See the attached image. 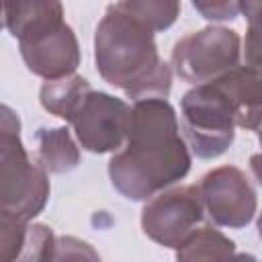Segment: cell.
<instances>
[{
	"instance_id": "cell-1",
	"label": "cell",
	"mask_w": 262,
	"mask_h": 262,
	"mask_svg": "<svg viewBox=\"0 0 262 262\" xmlns=\"http://www.w3.org/2000/svg\"><path fill=\"white\" fill-rule=\"evenodd\" d=\"M190 156L172 104L164 98L135 100L125 143L108 162L113 186L131 201H145L182 180Z\"/></svg>"
},
{
	"instance_id": "cell-2",
	"label": "cell",
	"mask_w": 262,
	"mask_h": 262,
	"mask_svg": "<svg viewBox=\"0 0 262 262\" xmlns=\"http://www.w3.org/2000/svg\"><path fill=\"white\" fill-rule=\"evenodd\" d=\"M260 70L237 66L227 74L199 84L182 100V129L192 154L211 160L221 156L235 137V125L260 129Z\"/></svg>"
},
{
	"instance_id": "cell-3",
	"label": "cell",
	"mask_w": 262,
	"mask_h": 262,
	"mask_svg": "<svg viewBox=\"0 0 262 262\" xmlns=\"http://www.w3.org/2000/svg\"><path fill=\"white\" fill-rule=\"evenodd\" d=\"M96 70L104 82L121 88L133 100L164 98L172 72L160 57L154 33L111 4L94 35Z\"/></svg>"
},
{
	"instance_id": "cell-4",
	"label": "cell",
	"mask_w": 262,
	"mask_h": 262,
	"mask_svg": "<svg viewBox=\"0 0 262 262\" xmlns=\"http://www.w3.org/2000/svg\"><path fill=\"white\" fill-rule=\"evenodd\" d=\"M47 199V174L29 158L20 133H0V213L29 223Z\"/></svg>"
},
{
	"instance_id": "cell-5",
	"label": "cell",
	"mask_w": 262,
	"mask_h": 262,
	"mask_svg": "<svg viewBox=\"0 0 262 262\" xmlns=\"http://www.w3.org/2000/svg\"><path fill=\"white\" fill-rule=\"evenodd\" d=\"M239 35L225 27H205L176 41L172 66L188 84L211 82L239 66Z\"/></svg>"
},
{
	"instance_id": "cell-6",
	"label": "cell",
	"mask_w": 262,
	"mask_h": 262,
	"mask_svg": "<svg viewBox=\"0 0 262 262\" xmlns=\"http://www.w3.org/2000/svg\"><path fill=\"white\" fill-rule=\"evenodd\" d=\"M203 203L196 184L174 186L154 194L141 211L143 233L160 246L178 250L203 221Z\"/></svg>"
},
{
	"instance_id": "cell-7",
	"label": "cell",
	"mask_w": 262,
	"mask_h": 262,
	"mask_svg": "<svg viewBox=\"0 0 262 262\" xmlns=\"http://www.w3.org/2000/svg\"><path fill=\"white\" fill-rule=\"evenodd\" d=\"M196 188L203 209L221 227H246L256 215V190L250 178L235 166H219L207 172Z\"/></svg>"
},
{
	"instance_id": "cell-8",
	"label": "cell",
	"mask_w": 262,
	"mask_h": 262,
	"mask_svg": "<svg viewBox=\"0 0 262 262\" xmlns=\"http://www.w3.org/2000/svg\"><path fill=\"white\" fill-rule=\"evenodd\" d=\"M131 106L106 92H90L72 125L80 145L92 154L119 151L129 129Z\"/></svg>"
},
{
	"instance_id": "cell-9",
	"label": "cell",
	"mask_w": 262,
	"mask_h": 262,
	"mask_svg": "<svg viewBox=\"0 0 262 262\" xmlns=\"http://www.w3.org/2000/svg\"><path fill=\"white\" fill-rule=\"evenodd\" d=\"M18 47L29 72L45 80L72 76L80 66L78 39L66 20L18 41Z\"/></svg>"
},
{
	"instance_id": "cell-10",
	"label": "cell",
	"mask_w": 262,
	"mask_h": 262,
	"mask_svg": "<svg viewBox=\"0 0 262 262\" xmlns=\"http://www.w3.org/2000/svg\"><path fill=\"white\" fill-rule=\"evenodd\" d=\"M176 262H258V260L252 254L237 252L235 244L213 225H201L176 250Z\"/></svg>"
},
{
	"instance_id": "cell-11",
	"label": "cell",
	"mask_w": 262,
	"mask_h": 262,
	"mask_svg": "<svg viewBox=\"0 0 262 262\" xmlns=\"http://www.w3.org/2000/svg\"><path fill=\"white\" fill-rule=\"evenodd\" d=\"M4 23L10 35L18 41L63 20V6L59 2H8L2 4Z\"/></svg>"
},
{
	"instance_id": "cell-12",
	"label": "cell",
	"mask_w": 262,
	"mask_h": 262,
	"mask_svg": "<svg viewBox=\"0 0 262 262\" xmlns=\"http://www.w3.org/2000/svg\"><path fill=\"white\" fill-rule=\"evenodd\" d=\"M90 92L92 88L88 80L78 74H72L57 80H45L39 92V100L47 113L72 123Z\"/></svg>"
},
{
	"instance_id": "cell-13",
	"label": "cell",
	"mask_w": 262,
	"mask_h": 262,
	"mask_svg": "<svg viewBox=\"0 0 262 262\" xmlns=\"http://www.w3.org/2000/svg\"><path fill=\"white\" fill-rule=\"evenodd\" d=\"M37 139V164L45 174H63L80 164V149L70 135L68 127H41Z\"/></svg>"
},
{
	"instance_id": "cell-14",
	"label": "cell",
	"mask_w": 262,
	"mask_h": 262,
	"mask_svg": "<svg viewBox=\"0 0 262 262\" xmlns=\"http://www.w3.org/2000/svg\"><path fill=\"white\" fill-rule=\"evenodd\" d=\"M115 6L135 18L145 29H149L151 33L168 29L180 12V4L172 0H127L115 2Z\"/></svg>"
},
{
	"instance_id": "cell-15",
	"label": "cell",
	"mask_w": 262,
	"mask_h": 262,
	"mask_svg": "<svg viewBox=\"0 0 262 262\" xmlns=\"http://www.w3.org/2000/svg\"><path fill=\"white\" fill-rule=\"evenodd\" d=\"M29 235V223L0 213V262H18Z\"/></svg>"
},
{
	"instance_id": "cell-16",
	"label": "cell",
	"mask_w": 262,
	"mask_h": 262,
	"mask_svg": "<svg viewBox=\"0 0 262 262\" xmlns=\"http://www.w3.org/2000/svg\"><path fill=\"white\" fill-rule=\"evenodd\" d=\"M47 262H100V256L90 244L74 235H61V237H55V244Z\"/></svg>"
},
{
	"instance_id": "cell-17",
	"label": "cell",
	"mask_w": 262,
	"mask_h": 262,
	"mask_svg": "<svg viewBox=\"0 0 262 262\" xmlns=\"http://www.w3.org/2000/svg\"><path fill=\"white\" fill-rule=\"evenodd\" d=\"M53 244H55V235H53L51 227H47L43 223H31L27 244H25V250H23L18 262H47L51 256Z\"/></svg>"
},
{
	"instance_id": "cell-18",
	"label": "cell",
	"mask_w": 262,
	"mask_h": 262,
	"mask_svg": "<svg viewBox=\"0 0 262 262\" xmlns=\"http://www.w3.org/2000/svg\"><path fill=\"white\" fill-rule=\"evenodd\" d=\"M209 20H231L242 12V2L233 0H205L192 4Z\"/></svg>"
},
{
	"instance_id": "cell-19",
	"label": "cell",
	"mask_w": 262,
	"mask_h": 262,
	"mask_svg": "<svg viewBox=\"0 0 262 262\" xmlns=\"http://www.w3.org/2000/svg\"><path fill=\"white\" fill-rule=\"evenodd\" d=\"M0 133H20V119L6 104H0Z\"/></svg>"
},
{
	"instance_id": "cell-20",
	"label": "cell",
	"mask_w": 262,
	"mask_h": 262,
	"mask_svg": "<svg viewBox=\"0 0 262 262\" xmlns=\"http://www.w3.org/2000/svg\"><path fill=\"white\" fill-rule=\"evenodd\" d=\"M2 20H4V14H2V4H0V27H2Z\"/></svg>"
}]
</instances>
